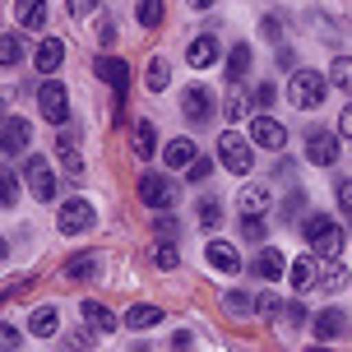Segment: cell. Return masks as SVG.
Returning <instances> with one entry per match:
<instances>
[{
    "instance_id": "f5cc1de1",
    "label": "cell",
    "mask_w": 352,
    "mask_h": 352,
    "mask_svg": "<svg viewBox=\"0 0 352 352\" xmlns=\"http://www.w3.org/2000/svg\"><path fill=\"white\" fill-rule=\"evenodd\" d=\"M190 5H195V10H209V5H213V0H190Z\"/></svg>"
},
{
    "instance_id": "816d5d0a",
    "label": "cell",
    "mask_w": 352,
    "mask_h": 352,
    "mask_svg": "<svg viewBox=\"0 0 352 352\" xmlns=\"http://www.w3.org/2000/svg\"><path fill=\"white\" fill-rule=\"evenodd\" d=\"M23 292H28V278H19V283H10V287H5V297H23Z\"/></svg>"
},
{
    "instance_id": "7c38bea8",
    "label": "cell",
    "mask_w": 352,
    "mask_h": 352,
    "mask_svg": "<svg viewBox=\"0 0 352 352\" xmlns=\"http://www.w3.org/2000/svg\"><path fill=\"white\" fill-rule=\"evenodd\" d=\"M28 140H33V125L23 121V116H5V125H0V144H5V158L23 153V148H28Z\"/></svg>"
},
{
    "instance_id": "277c9868",
    "label": "cell",
    "mask_w": 352,
    "mask_h": 352,
    "mask_svg": "<svg viewBox=\"0 0 352 352\" xmlns=\"http://www.w3.org/2000/svg\"><path fill=\"white\" fill-rule=\"evenodd\" d=\"M37 111L52 125H65L70 121V88L60 84V79H47V84L37 88Z\"/></svg>"
},
{
    "instance_id": "681fc988",
    "label": "cell",
    "mask_w": 352,
    "mask_h": 352,
    "mask_svg": "<svg viewBox=\"0 0 352 352\" xmlns=\"http://www.w3.org/2000/svg\"><path fill=\"white\" fill-rule=\"evenodd\" d=\"M172 348L176 352H190V334H186V329H176V334H172Z\"/></svg>"
},
{
    "instance_id": "ee69618b",
    "label": "cell",
    "mask_w": 352,
    "mask_h": 352,
    "mask_svg": "<svg viewBox=\"0 0 352 352\" xmlns=\"http://www.w3.org/2000/svg\"><path fill=\"white\" fill-rule=\"evenodd\" d=\"M209 172H213V162H209V158H199L190 172H186V181H195V186H199V181H209Z\"/></svg>"
},
{
    "instance_id": "8fae6325",
    "label": "cell",
    "mask_w": 352,
    "mask_h": 352,
    "mask_svg": "<svg viewBox=\"0 0 352 352\" xmlns=\"http://www.w3.org/2000/svg\"><path fill=\"white\" fill-rule=\"evenodd\" d=\"M306 158L316 162V167H334V162H338V135H334V130H311V140H306Z\"/></svg>"
},
{
    "instance_id": "4dcf8cb0",
    "label": "cell",
    "mask_w": 352,
    "mask_h": 352,
    "mask_svg": "<svg viewBox=\"0 0 352 352\" xmlns=\"http://www.w3.org/2000/svg\"><path fill=\"white\" fill-rule=\"evenodd\" d=\"M329 84L352 93V56H334V65H329Z\"/></svg>"
},
{
    "instance_id": "d590c367",
    "label": "cell",
    "mask_w": 352,
    "mask_h": 352,
    "mask_svg": "<svg viewBox=\"0 0 352 352\" xmlns=\"http://www.w3.org/2000/svg\"><path fill=\"white\" fill-rule=\"evenodd\" d=\"M255 311H260L264 320H278L287 306H278V297H274V292H260V297H255Z\"/></svg>"
},
{
    "instance_id": "30bf717a",
    "label": "cell",
    "mask_w": 352,
    "mask_h": 352,
    "mask_svg": "<svg viewBox=\"0 0 352 352\" xmlns=\"http://www.w3.org/2000/svg\"><path fill=\"white\" fill-rule=\"evenodd\" d=\"M181 111H186V121H190V125H204L213 116V93H209V88H199V84H190L186 93H181Z\"/></svg>"
},
{
    "instance_id": "4316f807",
    "label": "cell",
    "mask_w": 352,
    "mask_h": 352,
    "mask_svg": "<svg viewBox=\"0 0 352 352\" xmlns=\"http://www.w3.org/2000/svg\"><path fill=\"white\" fill-rule=\"evenodd\" d=\"M246 74H250V47H246V42H236V47L228 52V79H232V84H241Z\"/></svg>"
},
{
    "instance_id": "e575fe53",
    "label": "cell",
    "mask_w": 352,
    "mask_h": 352,
    "mask_svg": "<svg viewBox=\"0 0 352 352\" xmlns=\"http://www.w3.org/2000/svg\"><path fill=\"white\" fill-rule=\"evenodd\" d=\"M223 306H228L232 316H250V311H255V297H250V292H228Z\"/></svg>"
},
{
    "instance_id": "74e56055",
    "label": "cell",
    "mask_w": 352,
    "mask_h": 352,
    "mask_svg": "<svg viewBox=\"0 0 352 352\" xmlns=\"http://www.w3.org/2000/svg\"><path fill=\"white\" fill-rule=\"evenodd\" d=\"M199 223H204L209 232L223 223V209H218V199H204V204H199Z\"/></svg>"
},
{
    "instance_id": "ffe728a7",
    "label": "cell",
    "mask_w": 352,
    "mask_h": 352,
    "mask_svg": "<svg viewBox=\"0 0 352 352\" xmlns=\"http://www.w3.org/2000/svg\"><path fill=\"white\" fill-rule=\"evenodd\" d=\"M60 167H65V176H70V181H79V176H84V158H79V135H74V130H65V135H60Z\"/></svg>"
},
{
    "instance_id": "f546056e",
    "label": "cell",
    "mask_w": 352,
    "mask_h": 352,
    "mask_svg": "<svg viewBox=\"0 0 352 352\" xmlns=\"http://www.w3.org/2000/svg\"><path fill=\"white\" fill-rule=\"evenodd\" d=\"M135 19H140L144 28H158L162 19H167V5H162V0H140V5H135Z\"/></svg>"
},
{
    "instance_id": "60d3db41",
    "label": "cell",
    "mask_w": 352,
    "mask_h": 352,
    "mask_svg": "<svg viewBox=\"0 0 352 352\" xmlns=\"http://www.w3.org/2000/svg\"><path fill=\"white\" fill-rule=\"evenodd\" d=\"M250 102H255V107H274V102H278V88H274V84H260L255 93H250Z\"/></svg>"
},
{
    "instance_id": "d6a6232c",
    "label": "cell",
    "mask_w": 352,
    "mask_h": 352,
    "mask_svg": "<svg viewBox=\"0 0 352 352\" xmlns=\"http://www.w3.org/2000/svg\"><path fill=\"white\" fill-rule=\"evenodd\" d=\"M19 56H23V42H19V33L10 28V33L0 37V65H19Z\"/></svg>"
},
{
    "instance_id": "f6af8a7d",
    "label": "cell",
    "mask_w": 352,
    "mask_h": 352,
    "mask_svg": "<svg viewBox=\"0 0 352 352\" xmlns=\"http://www.w3.org/2000/svg\"><path fill=\"white\" fill-rule=\"evenodd\" d=\"M338 204H343V213L352 218V181H338Z\"/></svg>"
},
{
    "instance_id": "ba28073f",
    "label": "cell",
    "mask_w": 352,
    "mask_h": 352,
    "mask_svg": "<svg viewBox=\"0 0 352 352\" xmlns=\"http://www.w3.org/2000/svg\"><path fill=\"white\" fill-rule=\"evenodd\" d=\"M250 144H255V148H269V153H278L283 144H287V125L274 121V116H255V121H250Z\"/></svg>"
},
{
    "instance_id": "8992f818",
    "label": "cell",
    "mask_w": 352,
    "mask_h": 352,
    "mask_svg": "<svg viewBox=\"0 0 352 352\" xmlns=\"http://www.w3.org/2000/svg\"><path fill=\"white\" fill-rule=\"evenodd\" d=\"M23 176H28V190H33L42 204H52V199H56V167H52V158L33 153V158L23 162Z\"/></svg>"
},
{
    "instance_id": "f1b7e54d",
    "label": "cell",
    "mask_w": 352,
    "mask_h": 352,
    "mask_svg": "<svg viewBox=\"0 0 352 352\" xmlns=\"http://www.w3.org/2000/svg\"><path fill=\"white\" fill-rule=\"evenodd\" d=\"M172 84V65H167V56H153L148 60V93H167Z\"/></svg>"
},
{
    "instance_id": "7dc6e473",
    "label": "cell",
    "mask_w": 352,
    "mask_h": 352,
    "mask_svg": "<svg viewBox=\"0 0 352 352\" xmlns=\"http://www.w3.org/2000/svg\"><path fill=\"white\" fill-rule=\"evenodd\" d=\"M283 316H287V324H292V329H297V324H306V311H301L297 301H292V306H287V311H283Z\"/></svg>"
},
{
    "instance_id": "f907efd6",
    "label": "cell",
    "mask_w": 352,
    "mask_h": 352,
    "mask_svg": "<svg viewBox=\"0 0 352 352\" xmlns=\"http://www.w3.org/2000/svg\"><path fill=\"white\" fill-rule=\"evenodd\" d=\"M158 232H162V236H176V218H172V213H167V218L158 213Z\"/></svg>"
},
{
    "instance_id": "7402d4cb",
    "label": "cell",
    "mask_w": 352,
    "mask_h": 352,
    "mask_svg": "<svg viewBox=\"0 0 352 352\" xmlns=\"http://www.w3.org/2000/svg\"><path fill=\"white\" fill-rule=\"evenodd\" d=\"M98 269H102V260H98V255H74V260H65V269H60V278L84 283V278H98Z\"/></svg>"
},
{
    "instance_id": "2e32d148",
    "label": "cell",
    "mask_w": 352,
    "mask_h": 352,
    "mask_svg": "<svg viewBox=\"0 0 352 352\" xmlns=\"http://www.w3.org/2000/svg\"><path fill=\"white\" fill-rule=\"evenodd\" d=\"M60 60H65V42H60V37H42V47H37L33 65H37L42 74H56V70H60Z\"/></svg>"
},
{
    "instance_id": "603a6c76",
    "label": "cell",
    "mask_w": 352,
    "mask_h": 352,
    "mask_svg": "<svg viewBox=\"0 0 352 352\" xmlns=\"http://www.w3.org/2000/svg\"><path fill=\"white\" fill-rule=\"evenodd\" d=\"M269 213V186H246L241 190V218H264Z\"/></svg>"
},
{
    "instance_id": "ac0fdd59",
    "label": "cell",
    "mask_w": 352,
    "mask_h": 352,
    "mask_svg": "<svg viewBox=\"0 0 352 352\" xmlns=\"http://www.w3.org/2000/svg\"><path fill=\"white\" fill-rule=\"evenodd\" d=\"M186 60H190L195 70H209V65H218V37H213V33L195 37L190 52H186Z\"/></svg>"
},
{
    "instance_id": "d6986e66",
    "label": "cell",
    "mask_w": 352,
    "mask_h": 352,
    "mask_svg": "<svg viewBox=\"0 0 352 352\" xmlns=\"http://www.w3.org/2000/svg\"><path fill=\"white\" fill-rule=\"evenodd\" d=\"M287 278H292V287H297V292H311V287L320 283L316 255H301V260H292V264H287Z\"/></svg>"
},
{
    "instance_id": "44dd1931",
    "label": "cell",
    "mask_w": 352,
    "mask_h": 352,
    "mask_svg": "<svg viewBox=\"0 0 352 352\" xmlns=\"http://www.w3.org/2000/svg\"><path fill=\"white\" fill-rule=\"evenodd\" d=\"M19 28H47V0H14Z\"/></svg>"
},
{
    "instance_id": "9c48e42d",
    "label": "cell",
    "mask_w": 352,
    "mask_h": 352,
    "mask_svg": "<svg viewBox=\"0 0 352 352\" xmlns=\"http://www.w3.org/2000/svg\"><path fill=\"white\" fill-rule=\"evenodd\" d=\"M93 74H98L111 93H130V65H125L121 56H98V60H93Z\"/></svg>"
},
{
    "instance_id": "bcb514c9",
    "label": "cell",
    "mask_w": 352,
    "mask_h": 352,
    "mask_svg": "<svg viewBox=\"0 0 352 352\" xmlns=\"http://www.w3.org/2000/svg\"><path fill=\"white\" fill-rule=\"evenodd\" d=\"M241 116H246V102H241V98H228V121L236 125Z\"/></svg>"
},
{
    "instance_id": "7a4b0ae2",
    "label": "cell",
    "mask_w": 352,
    "mask_h": 352,
    "mask_svg": "<svg viewBox=\"0 0 352 352\" xmlns=\"http://www.w3.org/2000/svg\"><path fill=\"white\" fill-rule=\"evenodd\" d=\"M301 232H306V241H311V250L316 255H324V260H338V250H343V228H338L329 213H311L306 223H301Z\"/></svg>"
},
{
    "instance_id": "e0dca14e",
    "label": "cell",
    "mask_w": 352,
    "mask_h": 352,
    "mask_svg": "<svg viewBox=\"0 0 352 352\" xmlns=\"http://www.w3.org/2000/svg\"><path fill=\"white\" fill-rule=\"evenodd\" d=\"M79 316H84V324L93 329V334H111V329H116V316L107 311L102 301H93V297H88L84 306H79Z\"/></svg>"
},
{
    "instance_id": "cb8c5ba5",
    "label": "cell",
    "mask_w": 352,
    "mask_h": 352,
    "mask_svg": "<svg viewBox=\"0 0 352 352\" xmlns=\"http://www.w3.org/2000/svg\"><path fill=\"white\" fill-rule=\"evenodd\" d=\"M255 274H260V278H283V274H287V260H283V250L264 246L260 255H255Z\"/></svg>"
},
{
    "instance_id": "11a10c76",
    "label": "cell",
    "mask_w": 352,
    "mask_h": 352,
    "mask_svg": "<svg viewBox=\"0 0 352 352\" xmlns=\"http://www.w3.org/2000/svg\"><path fill=\"white\" fill-rule=\"evenodd\" d=\"M311 352H320V348H311Z\"/></svg>"
},
{
    "instance_id": "836d02e7",
    "label": "cell",
    "mask_w": 352,
    "mask_h": 352,
    "mask_svg": "<svg viewBox=\"0 0 352 352\" xmlns=\"http://www.w3.org/2000/svg\"><path fill=\"white\" fill-rule=\"evenodd\" d=\"M320 287H324V292H343V287H348V269H343V264H329V269L320 274Z\"/></svg>"
},
{
    "instance_id": "d4e9b609",
    "label": "cell",
    "mask_w": 352,
    "mask_h": 352,
    "mask_svg": "<svg viewBox=\"0 0 352 352\" xmlns=\"http://www.w3.org/2000/svg\"><path fill=\"white\" fill-rule=\"evenodd\" d=\"M125 324H130V329H153V324H162V311L153 301H140V306L125 311Z\"/></svg>"
},
{
    "instance_id": "7bdbcfd3",
    "label": "cell",
    "mask_w": 352,
    "mask_h": 352,
    "mask_svg": "<svg viewBox=\"0 0 352 352\" xmlns=\"http://www.w3.org/2000/svg\"><path fill=\"white\" fill-rule=\"evenodd\" d=\"M65 5H70V14H74V19H88L93 10H98V5H102V0H65Z\"/></svg>"
},
{
    "instance_id": "5b68a950",
    "label": "cell",
    "mask_w": 352,
    "mask_h": 352,
    "mask_svg": "<svg viewBox=\"0 0 352 352\" xmlns=\"http://www.w3.org/2000/svg\"><path fill=\"white\" fill-rule=\"evenodd\" d=\"M56 228L65 232V236H79V232H88V228H93V199H84V195L65 199V204L56 209Z\"/></svg>"
},
{
    "instance_id": "4fadbf2b",
    "label": "cell",
    "mask_w": 352,
    "mask_h": 352,
    "mask_svg": "<svg viewBox=\"0 0 352 352\" xmlns=\"http://www.w3.org/2000/svg\"><path fill=\"white\" fill-rule=\"evenodd\" d=\"M348 329H352V320H348V311H338V306H329V311L316 316V338L320 343H334V338H343Z\"/></svg>"
},
{
    "instance_id": "9a60e30c",
    "label": "cell",
    "mask_w": 352,
    "mask_h": 352,
    "mask_svg": "<svg viewBox=\"0 0 352 352\" xmlns=\"http://www.w3.org/2000/svg\"><path fill=\"white\" fill-rule=\"evenodd\" d=\"M130 148H135L140 162H148L153 153H158V130H153V121H135V130H130Z\"/></svg>"
},
{
    "instance_id": "3957f363",
    "label": "cell",
    "mask_w": 352,
    "mask_h": 352,
    "mask_svg": "<svg viewBox=\"0 0 352 352\" xmlns=\"http://www.w3.org/2000/svg\"><path fill=\"white\" fill-rule=\"evenodd\" d=\"M218 162H223L232 176H250L255 172V144L241 140L236 130H223V140H218Z\"/></svg>"
},
{
    "instance_id": "db71d44e",
    "label": "cell",
    "mask_w": 352,
    "mask_h": 352,
    "mask_svg": "<svg viewBox=\"0 0 352 352\" xmlns=\"http://www.w3.org/2000/svg\"><path fill=\"white\" fill-rule=\"evenodd\" d=\"M130 352H153V348H148V343H135V348H130Z\"/></svg>"
},
{
    "instance_id": "ab89813d",
    "label": "cell",
    "mask_w": 352,
    "mask_h": 352,
    "mask_svg": "<svg viewBox=\"0 0 352 352\" xmlns=\"http://www.w3.org/2000/svg\"><path fill=\"white\" fill-rule=\"evenodd\" d=\"M264 218H241V236H246V241H264Z\"/></svg>"
},
{
    "instance_id": "f35d334b",
    "label": "cell",
    "mask_w": 352,
    "mask_h": 352,
    "mask_svg": "<svg viewBox=\"0 0 352 352\" xmlns=\"http://www.w3.org/2000/svg\"><path fill=\"white\" fill-rule=\"evenodd\" d=\"M260 33L269 37V42H278V37H283V14H264L260 19Z\"/></svg>"
},
{
    "instance_id": "6da1fadb",
    "label": "cell",
    "mask_w": 352,
    "mask_h": 352,
    "mask_svg": "<svg viewBox=\"0 0 352 352\" xmlns=\"http://www.w3.org/2000/svg\"><path fill=\"white\" fill-rule=\"evenodd\" d=\"M324 98H329V79L320 70H292V79H287V102L297 107V111H316Z\"/></svg>"
},
{
    "instance_id": "83f0119b",
    "label": "cell",
    "mask_w": 352,
    "mask_h": 352,
    "mask_svg": "<svg viewBox=\"0 0 352 352\" xmlns=\"http://www.w3.org/2000/svg\"><path fill=\"white\" fill-rule=\"evenodd\" d=\"M195 162H199V153H195L190 140H172L167 144V167H186V172H190Z\"/></svg>"
},
{
    "instance_id": "b9f144b4",
    "label": "cell",
    "mask_w": 352,
    "mask_h": 352,
    "mask_svg": "<svg viewBox=\"0 0 352 352\" xmlns=\"http://www.w3.org/2000/svg\"><path fill=\"white\" fill-rule=\"evenodd\" d=\"M0 348H5V352H19V348H23V338H19L14 324H5V329H0Z\"/></svg>"
},
{
    "instance_id": "c3c4849f",
    "label": "cell",
    "mask_w": 352,
    "mask_h": 352,
    "mask_svg": "<svg viewBox=\"0 0 352 352\" xmlns=\"http://www.w3.org/2000/svg\"><path fill=\"white\" fill-rule=\"evenodd\" d=\"M338 135H348V140H352V102L343 107V116H338Z\"/></svg>"
},
{
    "instance_id": "8d00e7d4",
    "label": "cell",
    "mask_w": 352,
    "mask_h": 352,
    "mask_svg": "<svg viewBox=\"0 0 352 352\" xmlns=\"http://www.w3.org/2000/svg\"><path fill=\"white\" fill-rule=\"evenodd\" d=\"M153 264H158V269H176V264H181V255H176L172 241H162V246L153 250Z\"/></svg>"
},
{
    "instance_id": "484cf974",
    "label": "cell",
    "mask_w": 352,
    "mask_h": 352,
    "mask_svg": "<svg viewBox=\"0 0 352 352\" xmlns=\"http://www.w3.org/2000/svg\"><path fill=\"white\" fill-rule=\"evenodd\" d=\"M28 329H33L37 338H52L56 329H60V311H56V306H37L33 320H28Z\"/></svg>"
},
{
    "instance_id": "52a82bcc",
    "label": "cell",
    "mask_w": 352,
    "mask_h": 352,
    "mask_svg": "<svg viewBox=\"0 0 352 352\" xmlns=\"http://www.w3.org/2000/svg\"><path fill=\"white\" fill-rule=\"evenodd\" d=\"M140 199L148 204L153 213H172V204H176V186L167 181V176H158V172H144L140 176Z\"/></svg>"
},
{
    "instance_id": "5bb4252c",
    "label": "cell",
    "mask_w": 352,
    "mask_h": 352,
    "mask_svg": "<svg viewBox=\"0 0 352 352\" xmlns=\"http://www.w3.org/2000/svg\"><path fill=\"white\" fill-rule=\"evenodd\" d=\"M204 255H209V264L218 274H241V250L232 246V241H209Z\"/></svg>"
},
{
    "instance_id": "1f68e13d",
    "label": "cell",
    "mask_w": 352,
    "mask_h": 352,
    "mask_svg": "<svg viewBox=\"0 0 352 352\" xmlns=\"http://www.w3.org/2000/svg\"><path fill=\"white\" fill-rule=\"evenodd\" d=\"M0 204H5V209H14V204H19V176H14V167L0 172Z\"/></svg>"
}]
</instances>
